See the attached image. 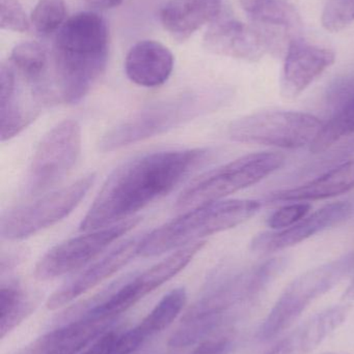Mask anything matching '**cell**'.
I'll use <instances>...</instances> for the list:
<instances>
[{"mask_svg":"<svg viewBox=\"0 0 354 354\" xmlns=\"http://www.w3.org/2000/svg\"><path fill=\"white\" fill-rule=\"evenodd\" d=\"M210 156L206 149H174L143 153L121 164L103 183L80 230H98L133 218L135 212L174 191Z\"/></svg>","mask_w":354,"mask_h":354,"instance_id":"1","label":"cell"},{"mask_svg":"<svg viewBox=\"0 0 354 354\" xmlns=\"http://www.w3.org/2000/svg\"><path fill=\"white\" fill-rule=\"evenodd\" d=\"M109 31L96 12H77L56 33L50 80L56 104L75 105L93 88L107 66Z\"/></svg>","mask_w":354,"mask_h":354,"instance_id":"2","label":"cell"},{"mask_svg":"<svg viewBox=\"0 0 354 354\" xmlns=\"http://www.w3.org/2000/svg\"><path fill=\"white\" fill-rule=\"evenodd\" d=\"M263 203L258 200H220L191 208L148 234H143L139 256L154 257L185 245L204 241V237L234 228L253 218Z\"/></svg>","mask_w":354,"mask_h":354,"instance_id":"3","label":"cell"},{"mask_svg":"<svg viewBox=\"0 0 354 354\" xmlns=\"http://www.w3.org/2000/svg\"><path fill=\"white\" fill-rule=\"evenodd\" d=\"M215 108L213 102L195 95L151 104L107 131L100 140L99 149L103 153H110L159 136Z\"/></svg>","mask_w":354,"mask_h":354,"instance_id":"4","label":"cell"},{"mask_svg":"<svg viewBox=\"0 0 354 354\" xmlns=\"http://www.w3.org/2000/svg\"><path fill=\"white\" fill-rule=\"evenodd\" d=\"M354 268V253L326 262L303 272L283 291L258 333L267 342L290 328L308 307L336 287Z\"/></svg>","mask_w":354,"mask_h":354,"instance_id":"5","label":"cell"},{"mask_svg":"<svg viewBox=\"0 0 354 354\" xmlns=\"http://www.w3.org/2000/svg\"><path fill=\"white\" fill-rule=\"evenodd\" d=\"M285 156L278 153H251L197 178L177 199L176 207L189 209L224 200L280 169Z\"/></svg>","mask_w":354,"mask_h":354,"instance_id":"6","label":"cell"},{"mask_svg":"<svg viewBox=\"0 0 354 354\" xmlns=\"http://www.w3.org/2000/svg\"><path fill=\"white\" fill-rule=\"evenodd\" d=\"M324 124L313 114L270 110L234 120L228 135L235 142L297 149L311 145Z\"/></svg>","mask_w":354,"mask_h":354,"instance_id":"7","label":"cell"},{"mask_svg":"<svg viewBox=\"0 0 354 354\" xmlns=\"http://www.w3.org/2000/svg\"><path fill=\"white\" fill-rule=\"evenodd\" d=\"M95 180L96 174H87L68 187L44 194L35 201L6 210L0 218L2 239L21 241L64 220L80 204Z\"/></svg>","mask_w":354,"mask_h":354,"instance_id":"8","label":"cell"},{"mask_svg":"<svg viewBox=\"0 0 354 354\" xmlns=\"http://www.w3.org/2000/svg\"><path fill=\"white\" fill-rule=\"evenodd\" d=\"M81 143V127L76 120H64L48 131L37 145L27 170L24 195L39 197L49 193L78 161Z\"/></svg>","mask_w":354,"mask_h":354,"instance_id":"9","label":"cell"},{"mask_svg":"<svg viewBox=\"0 0 354 354\" xmlns=\"http://www.w3.org/2000/svg\"><path fill=\"white\" fill-rule=\"evenodd\" d=\"M139 222L141 218L133 216L112 226L89 231L85 234L56 245L37 262L33 272L35 279L53 280L85 268L112 243L135 228Z\"/></svg>","mask_w":354,"mask_h":354,"instance_id":"10","label":"cell"},{"mask_svg":"<svg viewBox=\"0 0 354 354\" xmlns=\"http://www.w3.org/2000/svg\"><path fill=\"white\" fill-rule=\"evenodd\" d=\"M351 212L353 207L347 202L328 204L292 226L256 235L251 243V251L259 255H269L288 249L341 224L351 216Z\"/></svg>","mask_w":354,"mask_h":354,"instance_id":"11","label":"cell"},{"mask_svg":"<svg viewBox=\"0 0 354 354\" xmlns=\"http://www.w3.org/2000/svg\"><path fill=\"white\" fill-rule=\"evenodd\" d=\"M204 46L216 55L251 62H259L270 52L265 37L254 25L243 24L222 12L210 23Z\"/></svg>","mask_w":354,"mask_h":354,"instance_id":"12","label":"cell"},{"mask_svg":"<svg viewBox=\"0 0 354 354\" xmlns=\"http://www.w3.org/2000/svg\"><path fill=\"white\" fill-rule=\"evenodd\" d=\"M143 239V234L126 239L116 245L103 257L93 262L89 268L62 285L48 299L46 304L48 309L57 310L68 305L126 266L133 258L139 256Z\"/></svg>","mask_w":354,"mask_h":354,"instance_id":"13","label":"cell"},{"mask_svg":"<svg viewBox=\"0 0 354 354\" xmlns=\"http://www.w3.org/2000/svg\"><path fill=\"white\" fill-rule=\"evenodd\" d=\"M336 62V54L328 48L292 41L285 56L281 76V93L287 100L297 99Z\"/></svg>","mask_w":354,"mask_h":354,"instance_id":"14","label":"cell"},{"mask_svg":"<svg viewBox=\"0 0 354 354\" xmlns=\"http://www.w3.org/2000/svg\"><path fill=\"white\" fill-rule=\"evenodd\" d=\"M114 322L83 314L79 319L37 339L17 354H78L107 333Z\"/></svg>","mask_w":354,"mask_h":354,"instance_id":"15","label":"cell"},{"mask_svg":"<svg viewBox=\"0 0 354 354\" xmlns=\"http://www.w3.org/2000/svg\"><path fill=\"white\" fill-rule=\"evenodd\" d=\"M174 55L159 41L145 39L129 50L125 60V72L131 82L143 87L164 84L174 70Z\"/></svg>","mask_w":354,"mask_h":354,"instance_id":"16","label":"cell"},{"mask_svg":"<svg viewBox=\"0 0 354 354\" xmlns=\"http://www.w3.org/2000/svg\"><path fill=\"white\" fill-rule=\"evenodd\" d=\"M186 301L187 292L183 287L166 293L139 326L118 335L114 354L133 353L150 338L163 332L178 317Z\"/></svg>","mask_w":354,"mask_h":354,"instance_id":"17","label":"cell"},{"mask_svg":"<svg viewBox=\"0 0 354 354\" xmlns=\"http://www.w3.org/2000/svg\"><path fill=\"white\" fill-rule=\"evenodd\" d=\"M354 189V159L342 162L322 176L293 189H283L268 195L265 205L330 199Z\"/></svg>","mask_w":354,"mask_h":354,"instance_id":"18","label":"cell"},{"mask_svg":"<svg viewBox=\"0 0 354 354\" xmlns=\"http://www.w3.org/2000/svg\"><path fill=\"white\" fill-rule=\"evenodd\" d=\"M222 0H170L160 12L166 30L179 41H186L203 25L222 14Z\"/></svg>","mask_w":354,"mask_h":354,"instance_id":"19","label":"cell"},{"mask_svg":"<svg viewBox=\"0 0 354 354\" xmlns=\"http://www.w3.org/2000/svg\"><path fill=\"white\" fill-rule=\"evenodd\" d=\"M351 304L333 306L316 314L283 339L289 354H310L338 330L348 318Z\"/></svg>","mask_w":354,"mask_h":354,"instance_id":"20","label":"cell"},{"mask_svg":"<svg viewBox=\"0 0 354 354\" xmlns=\"http://www.w3.org/2000/svg\"><path fill=\"white\" fill-rule=\"evenodd\" d=\"M35 308L26 292L18 283L2 284L0 289V338L16 328Z\"/></svg>","mask_w":354,"mask_h":354,"instance_id":"21","label":"cell"},{"mask_svg":"<svg viewBox=\"0 0 354 354\" xmlns=\"http://www.w3.org/2000/svg\"><path fill=\"white\" fill-rule=\"evenodd\" d=\"M354 133V93L351 99L333 114L310 145L313 153H322Z\"/></svg>","mask_w":354,"mask_h":354,"instance_id":"22","label":"cell"},{"mask_svg":"<svg viewBox=\"0 0 354 354\" xmlns=\"http://www.w3.org/2000/svg\"><path fill=\"white\" fill-rule=\"evenodd\" d=\"M288 264L286 257H276L267 260L247 274L245 301H253L267 290L268 287L284 272Z\"/></svg>","mask_w":354,"mask_h":354,"instance_id":"23","label":"cell"},{"mask_svg":"<svg viewBox=\"0 0 354 354\" xmlns=\"http://www.w3.org/2000/svg\"><path fill=\"white\" fill-rule=\"evenodd\" d=\"M66 15L64 0H39L31 12L30 23L39 35H49L60 30Z\"/></svg>","mask_w":354,"mask_h":354,"instance_id":"24","label":"cell"},{"mask_svg":"<svg viewBox=\"0 0 354 354\" xmlns=\"http://www.w3.org/2000/svg\"><path fill=\"white\" fill-rule=\"evenodd\" d=\"M354 21V0H328L321 22L330 32L343 30Z\"/></svg>","mask_w":354,"mask_h":354,"instance_id":"25","label":"cell"},{"mask_svg":"<svg viewBox=\"0 0 354 354\" xmlns=\"http://www.w3.org/2000/svg\"><path fill=\"white\" fill-rule=\"evenodd\" d=\"M22 6L18 0H0V26L4 30L26 32L30 26Z\"/></svg>","mask_w":354,"mask_h":354,"instance_id":"26","label":"cell"},{"mask_svg":"<svg viewBox=\"0 0 354 354\" xmlns=\"http://www.w3.org/2000/svg\"><path fill=\"white\" fill-rule=\"evenodd\" d=\"M311 204L307 202H292L282 206L268 218L267 225L272 230H281L292 226L306 218L311 210Z\"/></svg>","mask_w":354,"mask_h":354,"instance_id":"27","label":"cell"},{"mask_svg":"<svg viewBox=\"0 0 354 354\" xmlns=\"http://www.w3.org/2000/svg\"><path fill=\"white\" fill-rule=\"evenodd\" d=\"M354 93V80L349 77H342L335 81L328 91L326 101L330 107H334V113L338 111Z\"/></svg>","mask_w":354,"mask_h":354,"instance_id":"28","label":"cell"},{"mask_svg":"<svg viewBox=\"0 0 354 354\" xmlns=\"http://www.w3.org/2000/svg\"><path fill=\"white\" fill-rule=\"evenodd\" d=\"M233 348L232 339L228 337L206 339L191 354H229Z\"/></svg>","mask_w":354,"mask_h":354,"instance_id":"29","label":"cell"},{"mask_svg":"<svg viewBox=\"0 0 354 354\" xmlns=\"http://www.w3.org/2000/svg\"><path fill=\"white\" fill-rule=\"evenodd\" d=\"M347 140L345 142H342L340 147L337 149H334L332 153H330L328 157H326L322 163L319 164L318 168L326 167V166L339 165L342 163L341 161H345L347 158L351 157L354 153V133L351 136L346 137Z\"/></svg>","mask_w":354,"mask_h":354,"instance_id":"30","label":"cell"},{"mask_svg":"<svg viewBox=\"0 0 354 354\" xmlns=\"http://www.w3.org/2000/svg\"><path fill=\"white\" fill-rule=\"evenodd\" d=\"M118 337L116 333H105L89 349L80 354H114Z\"/></svg>","mask_w":354,"mask_h":354,"instance_id":"31","label":"cell"},{"mask_svg":"<svg viewBox=\"0 0 354 354\" xmlns=\"http://www.w3.org/2000/svg\"><path fill=\"white\" fill-rule=\"evenodd\" d=\"M267 1L268 0H240V4L245 12L249 15V18H251L265 6Z\"/></svg>","mask_w":354,"mask_h":354,"instance_id":"32","label":"cell"},{"mask_svg":"<svg viewBox=\"0 0 354 354\" xmlns=\"http://www.w3.org/2000/svg\"><path fill=\"white\" fill-rule=\"evenodd\" d=\"M85 1L91 8L106 10V8H112L120 6L124 0H85Z\"/></svg>","mask_w":354,"mask_h":354,"instance_id":"33","label":"cell"},{"mask_svg":"<svg viewBox=\"0 0 354 354\" xmlns=\"http://www.w3.org/2000/svg\"><path fill=\"white\" fill-rule=\"evenodd\" d=\"M343 299L344 301H353L354 299V279L351 284L349 285L347 290L345 291L344 295H343Z\"/></svg>","mask_w":354,"mask_h":354,"instance_id":"34","label":"cell"},{"mask_svg":"<svg viewBox=\"0 0 354 354\" xmlns=\"http://www.w3.org/2000/svg\"><path fill=\"white\" fill-rule=\"evenodd\" d=\"M322 354H351V353H322Z\"/></svg>","mask_w":354,"mask_h":354,"instance_id":"35","label":"cell"},{"mask_svg":"<svg viewBox=\"0 0 354 354\" xmlns=\"http://www.w3.org/2000/svg\"><path fill=\"white\" fill-rule=\"evenodd\" d=\"M274 349H269V351H267V353H264V354H276V353H274Z\"/></svg>","mask_w":354,"mask_h":354,"instance_id":"36","label":"cell"}]
</instances>
